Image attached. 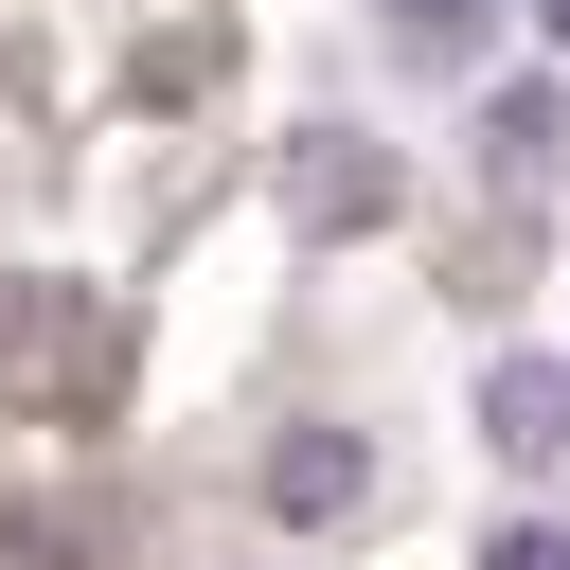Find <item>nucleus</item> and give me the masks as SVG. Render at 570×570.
I'll list each match as a JSON object with an SVG mask.
<instances>
[{
  "instance_id": "4",
  "label": "nucleus",
  "mask_w": 570,
  "mask_h": 570,
  "mask_svg": "<svg viewBox=\"0 0 570 570\" xmlns=\"http://www.w3.org/2000/svg\"><path fill=\"white\" fill-rule=\"evenodd\" d=\"M374 18H392L410 53H463V36H481V0H374Z\"/></svg>"
},
{
  "instance_id": "1",
  "label": "nucleus",
  "mask_w": 570,
  "mask_h": 570,
  "mask_svg": "<svg viewBox=\"0 0 570 570\" xmlns=\"http://www.w3.org/2000/svg\"><path fill=\"white\" fill-rule=\"evenodd\" d=\"M285 196H303V232H356V214H392V160H374V142H303Z\"/></svg>"
},
{
  "instance_id": "5",
  "label": "nucleus",
  "mask_w": 570,
  "mask_h": 570,
  "mask_svg": "<svg viewBox=\"0 0 570 570\" xmlns=\"http://www.w3.org/2000/svg\"><path fill=\"white\" fill-rule=\"evenodd\" d=\"M481 570H570V534H552V517H517V534H499Z\"/></svg>"
},
{
  "instance_id": "3",
  "label": "nucleus",
  "mask_w": 570,
  "mask_h": 570,
  "mask_svg": "<svg viewBox=\"0 0 570 570\" xmlns=\"http://www.w3.org/2000/svg\"><path fill=\"white\" fill-rule=\"evenodd\" d=\"M356 481H374V463H356V428H303V445L267 463V499H285V517H338Z\"/></svg>"
},
{
  "instance_id": "2",
  "label": "nucleus",
  "mask_w": 570,
  "mask_h": 570,
  "mask_svg": "<svg viewBox=\"0 0 570 570\" xmlns=\"http://www.w3.org/2000/svg\"><path fill=\"white\" fill-rule=\"evenodd\" d=\"M481 428H499L517 463H552V445H570V356H517V374L481 392Z\"/></svg>"
},
{
  "instance_id": "6",
  "label": "nucleus",
  "mask_w": 570,
  "mask_h": 570,
  "mask_svg": "<svg viewBox=\"0 0 570 570\" xmlns=\"http://www.w3.org/2000/svg\"><path fill=\"white\" fill-rule=\"evenodd\" d=\"M534 18H552V36H570V0H534Z\"/></svg>"
}]
</instances>
